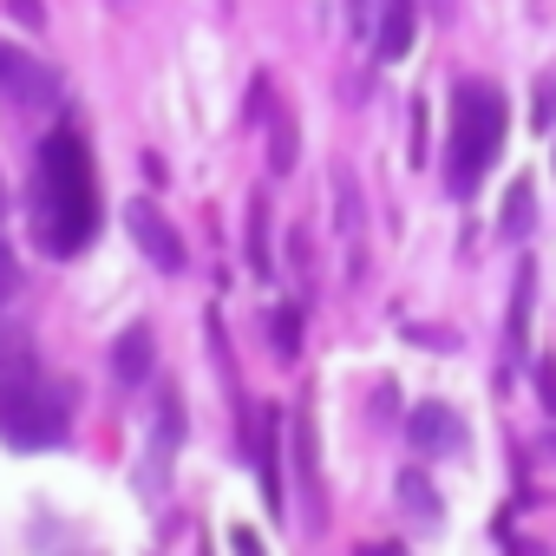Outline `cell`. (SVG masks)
Here are the masks:
<instances>
[{"instance_id": "9", "label": "cell", "mask_w": 556, "mask_h": 556, "mask_svg": "<svg viewBox=\"0 0 556 556\" xmlns=\"http://www.w3.org/2000/svg\"><path fill=\"white\" fill-rule=\"evenodd\" d=\"M413 14H419L413 0H380V40H374L380 60H406L413 53Z\"/></svg>"}, {"instance_id": "2", "label": "cell", "mask_w": 556, "mask_h": 556, "mask_svg": "<svg viewBox=\"0 0 556 556\" xmlns=\"http://www.w3.org/2000/svg\"><path fill=\"white\" fill-rule=\"evenodd\" d=\"M504 92L491 79H458L452 86V131H445V190L465 203L478 197L484 170L504 151Z\"/></svg>"}, {"instance_id": "16", "label": "cell", "mask_w": 556, "mask_h": 556, "mask_svg": "<svg viewBox=\"0 0 556 556\" xmlns=\"http://www.w3.org/2000/svg\"><path fill=\"white\" fill-rule=\"evenodd\" d=\"M536 400H543V406H549V413H556V367H549V361H543V367H536Z\"/></svg>"}, {"instance_id": "5", "label": "cell", "mask_w": 556, "mask_h": 556, "mask_svg": "<svg viewBox=\"0 0 556 556\" xmlns=\"http://www.w3.org/2000/svg\"><path fill=\"white\" fill-rule=\"evenodd\" d=\"M60 86H53V73L34 60V53H21V47H0V99H14V105H47Z\"/></svg>"}, {"instance_id": "13", "label": "cell", "mask_w": 556, "mask_h": 556, "mask_svg": "<svg viewBox=\"0 0 556 556\" xmlns=\"http://www.w3.org/2000/svg\"><path fill=\"white\" fill-rule=\"evenodd\" d=\"M249 262L268 268V203H249Z\"/></svg>"}, {"instance_id": "4", "label": "cell", "mask_w": 556, "mask_h": 556, "mask_svg": "<svg viewBox=\"0 0 556 556\" xmlns=\"http://www.w3.org/2000/svg\"><path fill=\"white\" fill-rule=\"evenodd\" d=\"M131 242L151 255V268H164V275H184V236L164 223V210L157 203H131Z\"/></svg>"}, {"instance_id": "12", "label": "cell", "mask_w": 556, "mask_h": 556, "mask_svg": "<svg viewBox=\"0 0 556 556\" xmlns=\"http://www.w3.org/2000/svg\"><path fill=\"white\" fill-rule=\"evenodd\" d=\"M268 328H275V354H282V361L302 354V308H275Z\"/></svg>"}, {"instance_id": "15", "label": "cell", "mask_w": 556, "mask_h": 556, "mask_svg": "<svg viewBox=\"0 0 556 556\" xmlns=\"http://www.w3.org/2000/svg\"><path fill=\"white\" fill-rule=\"evenodd\" d=\"M21 295V262H14V249L0 242V302H14Z\"/></svg>"}, {"instance_id": "8", "label": "cell", "mask_w": 556, "mask_h": 556, "mask_svg": "<svg viewBox=\"0 0 556 556\" xmlns=\"http://www.w3.org/2000/svg\"><path fill=\"white\" fill-rule=\"evenodd\" d=\"M413 445L432 452V458H439V452H458V413H445L439 400H426V406L413 413Z\"/></svg>"}, {"instance_id": "3", "label": "cell", "mask_w": 556, "mask_h": 556, "mask_svg": "<svg viewBox=\"0 0 556 556\" xmlns=\"http://www.w3.org/2000/svg\"><path fill=\"white\" fill-rule=\"evenodd\" d=\"M73 432V387L66 380H27L14 393H0V439L14 452H53Z\"/></svg>"}, {"instance_id": "6", "label": "cell", "mask_w": 556, "mask_h": 556, "mask_svg": "<svg viewBox=\"0 0 556 556\" xmlns=\"http://www.w3.org/2000/svg\"><path fill=\"white\" fill-rule=\"evenodd\" d=\"M27 380H40V348H34L27 328L0 321V393H14V387H27Z\"/></svg>"}, {"instance_id": "1", "label": "cell", "mask_w": 556, "mask_h": 556, "mask_svg": "<svg viewBox=\"0 0 556 556\" xmlns=\"http://www.w3.org/2000/svg\"><path fill=\"white\" fill-rule=\"evenodd\" d=\"M27 216H34V242L53 255V262H73L92 249L99 236V184H92V151L79 138L73 118H60L40 151H34V197H27Z\"/></svg>"}, {"instance_id": "14", "label": "cell", "mask_w": 556, "mask_h": 556, "mask_svg": "<svg viewBox=\"0 0 556 556\" xmlns=\"http://www.w3.org/2000/svg\"><path fill=\"white\" fill-rule=\"evenodd\" d=\"M530 229V184H510V203H504V236H523Z\"/></svg>"}, {"instance_id": "11", "label": "cell", "mask_w": 556, "mask_h": 556, "mask_svg": "<svg viewBox=\"0 0 556 556\" xmlns=\"http://www.w3.org/2000/svg\"><path fill=\"white\" fill-rule=\"evenodd\" d=\"M295 458H302V491H308V510H321V465H315V419H308V400L295 406Z\"/></svg>"}, {"instance_id": "17", "label": "cell", "mask_w": 556, "mask_h": 556, "mask_svg": "<svg viewBox=\"0 0 556 556\" xmlns=\"http://www.w3.org/2000/svg\"><path fill=\"white\" fill-rule=\"evenodd\" d=\"M8 14L27 21V27H40V0H8Z\"/></svg>"}, {"instance_id": "10", "label": "cell", "mask_w": 556, "mask_h": 556, "mask_svg": "<svg viewBox=\"0 0 556 556\" xmlns=\"http://www.w3.org/2000/svg\"><path fill=\"white\" fill-rule=\"evenodd\" d=\"M530 295H536V268L523 262V268H517V282H510V315H504V341H510V354L530 348Z\"/></svg>"}, {"instance_id": "7", "label": "cell", "mask_w": 556, "mask_h": 556, "mask_svg": "<svg viewBox=\"0 0 556 556\" xmlns=\"http://www.w3.org/2000/svg\"><path fill=\"white\" fill-rule=\"evenodd\" d=\"M151 367H157V341H151V328H131V334L112 341V374H118L125 387H144Z\"/></svg>"}]
</instances>
